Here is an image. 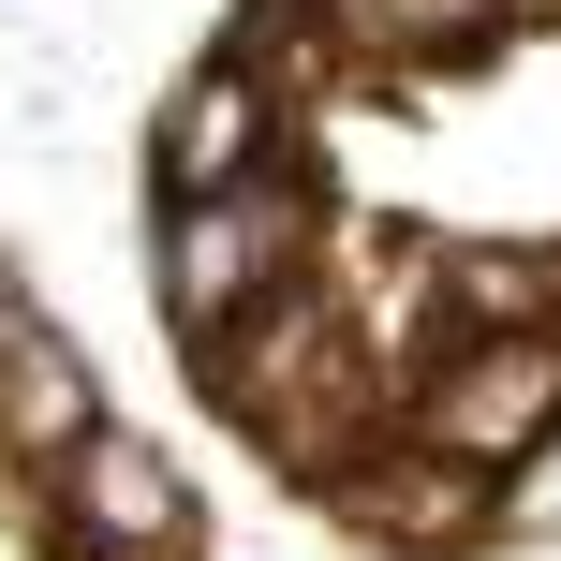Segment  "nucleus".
<instances>
[{"label":"nucleus","mask_w":561,"mask_h":561,"mask_svg":"<svg viewBox=\"0 0 561 561\" xmlns=\"http://www.w3.org/2000/svg\"><path fill=\"white\" fill-rule=\"evenodd\" d=\"M547 0H355V45L369 59H473L503 30H533Z\"/></svg>","instance_id":"5"},{"label":"nucleus","mask_w":561,"mask_h":561,"mask_svg":"<svg viewBox=\"0 0 561 561\" xmlns=\"http://www.w3.org/2000/svg\"><path fill=\"white\" fill-rule=\"evenodd\" d=\"M325 533L369 547V561H473L488 533H503V473H473L458 444H428V428L399 414L385 444L325 488Z\"/></svg>","instance_id":"2"},{"label":"nucleus","mask_w":561,"mask_h":561,"mask_svg":"<svg viewBox=\"0 0 561 561\" xmlns=\"http://www.w3.org/2000/svg\"><path fill=\"white\" fill-rule=\"evenodd\" d=\"M399 414L428 428V444H458L473 473H517V458L561 428V325H517V340H458L444 369H428Z\"/></svg>","instance_id":"4"},{"label":"nucleus","mask_w":561,"mask_h":561,"mask_svg":"<svg viewBox=\"0 0 561 561\" xmlns=\"http://www.w3.org/2000/svg\"><path fill=\"white\" fill-rule=\"evenodd\" d=\"M280 163H310V148H296V104H280L252 59H222V45L163 89V118H148V193H163V207L252 193V178H280Z\"/></svg>","instance_id":"3"},{"label":"nucleus","mask_w":561,"mask_h":561,"mask_svg":"<svg viewBox=\"0 0 561 561\" xmlns=\"http://www.w3.org/2000/svg\"><path fill=\"white\" fill-rule=\"evenodd\" d=\"M325 237L340 222H325V178L310 163L252 178V193H207V207H148V296H163L178 340H222L252 310L310 296L325 280Z\"/></svg>","instance_id":"1"},{"label":"nucleus","mask_w":561,"mask_h":561,"mask_svg":"<svg viewBox=\"0 0 561 561\" xmlns=\"http://www.w3.org/2000/svg\"><path fill=\"white\" fill-rule=\"evenodd\" d=\"M503 533H561V428H547V444L503 473Z\"/></svg>","instance_id":"6"}]
</instances>
